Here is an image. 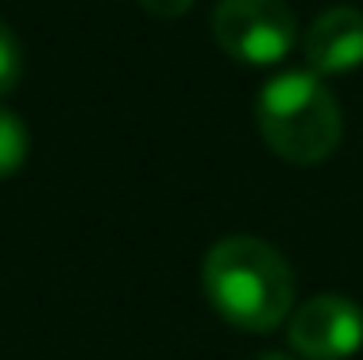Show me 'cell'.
<instances>
[{
	"mask_svg": "<svg viewBox=\"0 0 363 360\" xmlns=\"http://www.w3.org/2000/svg\"><path fill=\"white\" fill-rule=\"evenodd\" d=\"M23 78V47L16 39V31L0 20V97L12 93Z\"/></svg>",
	"mask_w": 363,
	"mask_h": 360,
	"instance_id": "52a82bcc",
	"label": "cell"
},
{
	"mask_svg": "<svg viewBox=\"0 0 363 360\" xmlns=\"http://www.w3.org/2000/svg\"><path fill=\"white\" fill-rule=\"evenodd\" d=\"M28 151H31L28 124L12 109H0V178H12L28 163Z\"/></svg>",
	"mask_w": 363,
	"mask_h": 360,
	"instance_id": "8992f818",
	"label": "cell"
},
{
	"mask_svg": "<svg viewBox=\"0 0 363 360\" xmlns=\"http://www.w3.org/2000/svg\"><path fill=\"white\" fill-rule=\"evenodd\" d=\"M140 8L147 16H155V20H178V16H186L194 8V0H140Z\"/></svg>",
	"mask_w": 363,
	"mask_h": 360,
	"instance_id": "ba28073f",
	"label": "cell"
},
{
	"mask_svg": "<svg viewBox=\"0 0 363 360\" xmlns=\"http://www.w3.org/2000/svg\"><path fill=\"white\" fill-rule=\"evenodd\" d=\"M213 39L244 66H274L298 47V16L286 0H217Z\"/></svg>",
	"mask_w": 363,
	"mask_h": 360,
	"instance_id": "3957f363",
	"label": "cell"
},
{
	"mask_svg": "<svg viewBox=\"0 0 363 360\" xmlns=\"http://www.w3.org/2000/svg\"><path fill=\"white\" fill-rule=\"evenodd\" d=\"M255 120L263 143L294 167H317L340 148L344 116L333 89L309 70L274 74L259 89Z\"/></svg>",
	"mask_w": 363,
	"mask_h": 360,
	"instance_id": "7a4b0ae2",
	"label": "cell"
},
{
	"mask_svg": "<svg viewBox=\"0 0 363 360\" xmlns=\"http://www.w3.org/2000/svg\"><path fill=\"white\" fill-rule=\"evenodd\" d=\"M286 333L301 360H348L363 349V310L344 295H317L290 310Z\"/></svg>",
	"mask_w": 363,
	"mask_h": 360,
	"instance_id": "277c9868",
	"label": "cell"
},
{
	"mask_svg": "<svg viewBox=\"0 0 363 360\" xmlns=\"http://www.w3.org/2000/svg\"><path fill=\"white\" fill-rule=\"evenodd\" d=\"M309 74H352L363 66V12L359 8H328L306 31Z\"/></svg>",
	"mask_w": 363,
	"mask_h": 360,
	"instance_id": "5b68a950",
	"label": "cell"
},
{
	"mask_svg": "<svg viewBox=\"0 0 363 360\" xmlns=\"http://www.w3.org/2000/svg\"><path fill=\"white\" fill-rule=\"evenodd\" d=\"M201 287L209 306L244 333H271L294 310V271L279 248L255 236H224L205 252Z\"/></svg>",
	"mask_w": 363,
	"mask_h": 360,
	"instance_id": "6da1fadb",
	"label": "cell"
},
{
	"mask_svg": "<svg viewBox=\"0 0 363 360\" xmlns=\"http://www.w3.org/2000/svg\"><path fill=\"white\" fill-rule=\"evenodd\" d=\"M259 360H298V356H286V353H267V356H259Z\"/></svg>",
	"mask_w": 363,
	"mask_h": 360,
	"instance_id": "9c48e42d",
	"label": "cell"
}]
</instances>
